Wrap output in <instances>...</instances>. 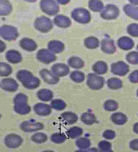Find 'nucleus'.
Here are the masks:
<instances>
[{"mask_svg":"<svg viewBox=\"0 0 138 152\" xmlns=\"http://www.w3.org/2000/svg\"><path fill=\"white\" fill-rule=\"evenodd\" d=\"M16 78L24 87L28 90L36 89L41 84L40 79L27 70L18 71L16 73Z\"/></svg>","mask_w":138,"mask_h":152,"instance_id":"obj_1","label":"nucleus"},{"mask_svg":"<svg viewBox=\"0 0 138 152\" xmlns=\"http://www.w3.org/2000/svg\"><path fill=\"white\" fill-rule=\"evenodd\" d=\"M28 97L23 93L18 94L14 98V110L20 115H27L31 112V107L28 104Z\"/></svg>","mask_w":138,"mask_h":152,"instance_id":"obj_2","label":"nucleus"},{"mask_svg":"<svg viewBox=\"0 0 138 152\" xmlns=\"http://www.w3.org/2000/svg\"><path fill=\"white\" fill-rule=\"evenodd\" d=\"M71 17L77 22L80 24H88L91 21L90 12L86 9L78 8L71 12Z\"/></svg>","mask_w":138,"mask_h":152,"instance_id":"obj_3","label":"nucleus"},{"mask_svg":"<svg viewBox=\"0 0 138 152\" xmlns=\"http://www.w3.org/2000/svg\"><path fill=\"white\" fill-rule=\"evenodd\" d=\"M36 29L42 33H47L53 28V24L50 18L45 16L38 17L34 22Z\"/></svg>","mask_w":138,"mask_h":152,"instance_id":"obj_4","label":"nucleus"},{"mask_svg":"<svg viewBox=\"0 0 138 152\" xmlns=\"http://www.w3.org/2000/svg\"><path fill=\"white\" fill-rule=\"evenodd\" d=\"M39 6L42 11L49 16L56 15L59 11L58 4L55 0H41Z\"/></svg>","mask_w":138,"mask_h":152,"instance_id":"obj_5","label":"nucleus"},{"mask_svg":"<svg viewBox=\"0 0 138 152\" xmlns=\"http://www.w3.org/2000/svg\"><path fill=\"white\" fill-rule=\"evenodd\" d=\"M0 36L6 41H15L19 36L18 29L10 25H3L0 26Z\"/></svg>","mask_w":138,"mask_h":152,"instance_id":"obj_6","label":"nucleus"},{"mask_svg":"<svg viewBox=\"0 0 138 152\" xmlns=\"http://www.w3.org/2000/svg\"><path fill=\"white\" fill-rule=\"evenodd\" d=\"M86 84L92 90H99L104 86L105 79L101 76H98L95 73H89L87 77Z\"/></svg>","mask_w":138,"mask_h":152,"instance_id":"obj_7","label":"nucleus"},{"mask_svg":"<svg viewBox=\"0 0 138 152\" xmlns=\"http://www.w3.org/2000/svg\"><path fill=\"white\" fill-rule=\"evenodd\" d=\"M119 14L120 11L117 6L109 4L101 11L100 16L106 20H113L116 19L119 16Z\"/></svg>","mask_w":138,"mask_h":152,"instance_id":"obj_8","label":"nucleus"},{"mask_svg":"<svg viewBox=\"0 0 138 152\" xmlns=\"http://www.w3.org/2000/svg\"><path fill=\"white\" fill-rule=\"evenodd\" d=\"M36 57L39 61L46 64L51 63L57 59L55 54L47 49H42L38 50Z\"/></svg>","mask_w":138,"mask_h":152,"instance_id":"obj_9","label":"nucleus"},{"mask_svg":"<svg viewBox=\"0 0 138 152\" xmlns=\"http://www.w3.org/2000/svg\"><path fill=\"white\" fill-rule=\"evenodd\" d=\"M44 125L43 123L37 122L34 120L25 121L21 123L20 129L23 132L27 133L36 132L44 129Z\"/></svg>","mask_w":138,"mask_h":152,"instance_id":"obj_10","label":"nucleus"},{"mask_svg":"<svg viewBox=\"0 0 138 152\" xmlns=\"http://www.w3.org/2000/svg\"><path fill=\"white\" fill-rule=\"evenodd\" d=\"M23 140L21 136L16 134H10L4 138V143L9 148H17L21 146Z\"/></svg>","mask_w":138,"mask_h":152,"instance_id":"obj_11","label":"nucleus"},{"mask_svg":"<svg viewBox=\"0 0 138 152\" xmlns=\"http://www.w3.org/2000/svg\"><path fill=\"white\" fill-rule=\"evenodd\" d=\"M129 66L123 61H119L111 65V72L115 75L124 76L129 72Z\"/></svg>","mask_w":138,"mask_h":152,"instance_id":"obj_12","label":"nucleus"},{"mask_svg":"<svg viewBox=\"0 0 138 152\" xmlns=\"http://www.w3.org/2000/svg\"><path fill=\"white\" fill-rule=\"evenodd\" d=\"M0 86L4 91L9 92H14L18 88V84L13 78H6L1 80L0 82Z\"/></svg>","mask_w":138,"mask_h":152,"instance_id":"obj_13","label":"nucleus"},{"mask_svg":"<svg viewBox=\"0 0 138 152\" xmlns=\"http://www.w3.org/2000/svg\"><path fill=\"white\" fill-rule=\"evenodd\" d=\"M39 75L44 82L49 85H55L59 82V78L55 75L52 71L43 69L39 71Z\"/></svg>","mask_w":138,"mask_h":152,"instance_id":"obj_14","label":"nucleus"},{"mask_svg":"<svg viewBox=\"0 0 138 152\" xmlns=\"http://www.w3.org/2000/svg\"><path fill=\"white\" fill-rule=\"evenodd\" d=\"M51 71L59 78L67 76L70 72V68L68 65L64 63H56L52 66Z\"/></svg>","mask_w":138,"mask_h":152,"instance_id":"obj_15","label":"nucleus"},{"mask_svg":"<svg viewBox=\"0 0 138 152\" xmlns=\"http://www.w3.org/2000/svg\"><path fill=\"white\" fill-rule=\"evenodd\" d=\"M34 111L37 115L45 117L51 114L52 108L47 104L42 102H38L34 106Z\"/></svg>","mask_w":138,"mask_h":152,"instance_id":"obj_16","label":"nucleus"},{"mask_svg":"<svg viewBox=\"0 0 138 152\" xmlns=\"http://www.w3.org/2000/svg\"><path fill=\"white\" fill-rule=\"evenodd\" d=\"M101 49L103 53L109 55L114 53L117 50L114 41L108 38H105L101 41Z\"/></svg>","mask_w":138,"mask_h":152,"instance_id":"obj_17","label":"nucleus"},{"mask_svg":"<svg viewBox=\"0 0 138 152\" xmlns=\"http://www.w3.org/2000/svg\"><path fill=\"white\" fill-rule=\"evenodd\" d=\"M19 44L22 49L29 52L34 51L37 48V44L35 41L28 37L22 38L20 41Z\"/></svg>","mask_w":138,"mask_h":152,"instance_id":"obj_18","label":"nucleus"},{"mask_svg":"<svg viewBox=\"0 0 138 152\" xmlns=\"http://www.w3.org/2000/svg\"><path fill=\"white\" fill-rule=\"evenodd\" d=\"M118 46L122 50H131L134 46V42L132 38L127 36H123L119 38L117 42Z\"/></svg>","mask_w":138,"mask_h":152,"instance_id":"obj_19","label":"nucleus"},{"mask_svg":"<svg viewBox=\"0 0 138 152\" xmlns=\"http://www.w3.org/2000/svg\"><path fill=\"white\" fill-rule=\"evenodd\" d=\"M6 58L9 63L16 64L20 63L22 60L21 53L17 50H9L6 53Z\"/></svg>","mask_w":138,"mask_h":152,"instance_id":"obj_20","label":"nucleus"},{"mask_svg":"<svg viewBox=\"0 0 138 152\" xmlns=\"http://www.w3.org/2000/svg\"><path fill=\"white\" fill-rule=\"evenodd\" d=\"M54 24L61 28H67L71 26L72 22L69 18L63 15H57L54 18Z\"/></svg>","mask_w":138,"mask_h":152,"instance_id":"obj_21","label":"nucleus"},{"mask_svg":"<svg viewBox=\"0 0 138 152\" xmlns=\"http://www.w3.org/2000/svg\"><path fill=\"white\" fill-rule=\"evenodd\" d=\"M47 48L51 52L55 53H62L65 49L64 43L58 40L51 41L47 44Z\"/></svg>","mask_w":138,"mask_h":152,"instance_id":"obj_22","label":"nucleus"},{"mask_svg":"<svg viewBox=\"0 0 138 152\" xmlns=\"http://www.w3.org/2000/svg\"><path fill=\"white\" fill-rule=\"evenodd\" d=\"M123 12L129 18L138 20V7L127 4L123 6Z\"/></svg>","mask_w":138,"mask_h":152,"instance_id":"obj_23","label":"nucleus"},{"mask_svg":"<svg viewBox=\"0 0 138 152\" xmlns=\"http://www.w3.org/2000/svg\"><path fill=\"white\" fill-rule=\"evenodd\" d=\"M37 96L42 102H49L53 98V92L47 88H42L37 92Z\"/></svg>","mask_w":138,"mask_h":152,"instance_id":"obj_24","label":"nucleus"},{"mask_svg":"<svg viewBox=\"0 0 138 152\" xmlns=\"http://www.w3.org/2000/svg\"><path fill=\"white\" fill-rule=\"evenodd\" d=\"M12 10V7L9 0H0V16L9 15Z\"/></svg>","mask_w":138,"mask_h":152,"instance_id":"obj_25","label":"nucleus"},{"mask_svg":"<svg viewBox=\"0 0 138 152\" xmlns=\"http://www.w3.org/2000/svg\"><path fill=\"white\" fill-rule=\"evenodd\" d=\"M111 120L115 125H123L127 121V117L125 114L121 112H117L112 114Z\"/></svg>","mask_w":138,"mask_h":152,"instance_id":"obj_26","label":"nucleus"},{"mask_svg":"<svg viewBox=\"0 0 138 152\" xmlns=\"http://www.w3.org/2000/svg\"><path fill=\"white\" fill-rule=\"evenodd\" d=\"M92 70L97 75H104L107 72L108 66L105 62L100 61L93 64Z\"/></svg>","mask_w":138,"mask_h":152,"instance_id":"obj_27","label":"nucleus"},{"mask_svg":"<svg viewBox=\"0 0 138 152\" xmlns=\"http://www.w3.org/2000/svg\"><path fill=\"white\" fill-rule=\"evenodd\" d=\"M68 64L70 67L73 69H80L84 66L85 63L80 57L73 56L68 59Z\"/></svg>","mask_w":138,"mask_h":152,"instance_id":"obj_28","label":"nucleus"},{"mask_svg":"<svg viewBox=\"0 0 138 152\" xmlns=\"http://www.w3.org/2000/svg\"><path fill=\"white\" fill-rule=\"evenodd\" d=\"M61 118L65 123L69 125H72L78 120V117L76 114L71 112H65L61 114Z\"/></svg>","mask_w":138,"mask_h":152,"instance_id":"obj_29","label":"nucleus"},{"mask_svg":"<svg viewBox=\"0 0 138 152\" xmlns=\"http://www.w3.org/2000/svg\"><path fill=\"white\" fill-rule=\"evenodd\" d=\"M83 123L87 125H91L97 122V118L95 115L91 112H85L80 117Z\"/></svg>","mask_w":138,"mask_h":152,"instance_id":"obj_30","label":"nucleus"},{"mask_svg":"<svg viewBox=\"0 0 138 152\" xmlns=\"http://www.w3.org/2000/svg\"><path fill=\"white\" fill-rule=\"evenodd\" d=\"M84 45L89 49H94L99 46V41L95 37H88L84 40Z\"/></svg>","mask_w":138,"mask_h":152,"instance_id":"obj_31","label":"nucleus"},{"mask_svg":"<svg viewBox=\"0 0 138 152\" xmlns=\"http://www.w3.org/2000/svg\"><path fill=\"white\" fill-rule=\"evenodd\" d=\"M88 8L92 12H101L104 8V4L100 0H90L88 3Z\"/></svg>","mask_w":138,"mask_h":152,"instance_id":"obj_32","label":"nucleus"},{"mask_svg":"<svg viewBox=\"0 0 138 152\" xmlns=\"http://www.w3.org/2000/svg\"><path fill=\"white\" fill-rule=\"evenodd\" d=\"M83 133V129L80 127L74 126L69 129L66 134L71 139H76L80 137Z\"/></svg>","mask_w":138,"mask_h":152,"instance_id":"obj_33","label":"nucleus"},{"mask_svg":"<svg viewBox=\"0 0 138 152\" xmlns=\"http://www.w3.org/2000/svg\"><path fill=\"white\" fill-rule=\"evenodd\" d=\"M107 86L112 90H118L122 88L123 82L118 78H111L108 79L107 82Z\"/></svg>","mask_w":138,"mask_h":152,"instance_id":"obj_34","label":"nucleus"},{"mask_svg":"<svg viewBox=\"0 0 138 152\" xmlns=\"http://www.w3.org/2000/svg\"><path fill=\"white\" fill-rule=\"evenodd\" d=\"M12 72V67L9 64L5 62H0V76L8 77Z\"/></svg>","mask_w":138,"mask_h":152,"instance_id":"obj_35","label":"nucleus"},{"mask_svg":"<svg viewBox=\"0 0 138 152\" xmlns=\"http://www.w3.org/2000/svg\"><path fill=\"white\" fill-rule=\"evenodd\" d=\"M50 106L57 111H62L64 110L66 107V103L64 100L60 99H55L53 100L51 102Z\"/></svg>","mask_w":138,"mask_h":152,"instance_id":"obj_36","label":"nucleus"},{"mask_svg":"<svg viewBox=\"0 0 138 152\" xmlns=\"http://www.w3.org/2000/svg\"><path fill=\"white\" fill-rule=\"evenodd\" d=\"M70 78L73 82L80 83L85 80V74L80 71H74L70 73Z\"/></svg>","mask_w":138,"mask_h":152,"instance_id":"obj_37","label":"nucleus"},{"mask_svg":"<svg viewBox=\"0 0 138 152\" xmlns=\"http://www.w3.org/2000/svg\"><path fill=\"white\" fill-rule=\"evenodd\" d=\"M31 140L36 143H45L47 140V135L43 133L38 132L32 135L31 137Z\"/></svg>","mask_w":138,"mask_h":152,"instance_id":"obj_38","label":"nucleus"},{"mask_svg":"<svg viewBox=\"0 0 138 152\" xmlns=\"http://www.w3.org/2000/svg\"><path fill=\"white\" fill-rule=\"evenodd\" d=\"M91 141L86 137H80L77 140L76 145L80 149H88L91 146Z\"/></svg>","mask_w":138,"mask_h":152,"instance_id":"obj_39","label":"nucleus"},{"mask_svg":"<svg viewBox=\"0 0 138 152\" xmlns=\"http://www.w3.org/2000/svg\"><path fill=\"white\" fill-rule=\"evenodd\" d=\"M51 141L55 143L61 144L64 142L66 140V137L64 133H55L51 135L50 137Z\"/></svg>","mask_w":138,"mask_h":152,"instance_id":"obj_40","label":"nucleus"},{"mask_svg":"<svg viewBox=\"0 0 138 152\" xmlns=\"http://www.w3.org/2000/svg\"><path fill=\"white\" fill-rule=\"evenodd\" d=\"M104 108L107 111H115L118 108V104L113 100H108L104 104Z\"/></svg>","mask_w":138,"mask_h":152,"instance_id":"obj_41","label":"nucleus"},{"mask_svg":"<svg viewBox=\"0 0 138 152\" xmlns=\"http://www.w3.org/2000/svg\"><path fill=\"white\" fill-rule=\"evenodd\" d=\"M126 59L131 64H138V52L132 51L128 53L126 56Z\"/></svg>","mask_w":138,"mask_h":152,"instance_id":"obj_42","label":"nucleus"},{"mask_svg":"<svg viewBox=\"0 0 138 152\" xmlns=\"http://www.w3.org/2000/svg\"><path fill=\"white\" fill-rule=\"evenodd\" d=\"M128 34L134 37H138V24L132 23L127 26Z\"/></svg>","mask_w":138,"mask_h":152,"instance_id":"obj_43","label":"nucleus"},{"mask_svg":"<svg viewBox=\"0 0 138 152\" xmlns=\"http://www.w3.org/2000/svg\"><path fill=\"white\" fill-rule=\"evenodd\" d=\"M98 148L99 151L110 150L112 149V144L107 141H101L98 143Z\"/></svg>","mask_w":138,"mask_h":152,"instance_id":"obj_44","label":"nucleus"},{"mask_svg":"<svg viewBox=\"0 0 138 152\" xmlns=\"http://www.w3.org/2000/svg\"><path fill=\"white\" fill-rule=\"evenodd\" d=\"M103 137H105L107 140H112L115 137L116 134L115 131H113L112 130H110V129H108V130H106L105 132L103 133Z\"/></svg>","mask_w":138,"mask_h":152,"instance_id":"obj_45","label":"nucleus"},{"mask_svg":"<svg viewBox=\"0 0 138 152\" xmlns=\"http://www.w3.org/2000/svg\"><path fill=\"white\" fill-rule=\"evenodd\" d=\"M129 81L133 84L138 83V70L133 71L129 77Z\"/></svg>","mask_w":138,"mask_h":152,"instance_id":"obj_46","label":"nucleus"},{"mask_svg":"<svg viewBox=\"0 0 138 152\" xmlns=\"http://www.w3.org/2000/svg\"><path fill=\"white\" fill-rule=\"evenodd\" d=\"M129 147L132 150L138 151V139L131 141L129 143Z\"/></svg>","mask_w":138,"mask_h":152,"instance_id":"obj_47","label":"nucleus"},{"mask_svg":"<svg viewBox=\"0 0 138 152\" xmlns=\"http://www.w3.org/2000/svg\"><path fill=\"white\" fill-rule=\"evenodd\" d=\"M74 152H98V149L96 148H91L88 149H79Z\"/></svg>","mask_w":138,"mask_h":152,"instance_id":"obj_48","label":"nucleus"},{"mask_svg":"<svg viewBox=\"0 0 138 152\" xmlns=\"http://www.w3.org/2000/svg\"><path fill=\"white\" fill-rule=\"evenodd\" d=\"M6 44L4 42L0 39V53H3L4 51V50H6Z\"/></svg>","mask_w":138,"mask_h":152,"instance_id":"obj_49","label":"nucleus"},{"mask_svg":"<svg viewBox=\"0 0 138 152\" xmlns=\"http://www.w3.org/2000/svg\"><path fill=\"white\" fill-rule=\"evenodd\" d=\"M57 3H59L62 5H65L69 3L70 0H56Z\"/></svg>","mask_w":138,"mask_h":152,"instance_id":"obj_50","label":"nucleus"},{"mask_svg":"<svg viewBox=\"0 0 138 152\" xmlns=\"http://www.w3.org/2000/svg\"><path fill=\"white\" fill-rule=\"evenodd\" d=\"M133 131L138 134V123H135L133 126Z\"/></svg>","mask_w":138,"mask_h":152,"instance_id":"obj_51","label":"nucleus"},{"mask_svg":"<svg viewBox=\"0 0 138 152\" xmlns=\"http://www.w3.org/2000/svg\"><path fill=\"white\" fill-rule=\"evenodd\" d=\"M129 1L133 5H138V0H129Z\"/></svg>","mask_w":138,"mask_h":152,"instance_id":"obj_52","label":"nucleus"},{"mask_svg":"<svg viewBox=\"0 0 138 152\" xmlns=\"http://www.w3.org/2000/svg\"><path fill=\"white\" fill-rule=\"evenodd\" d=\"M24 1L28 2H30V3H34V2H36V1H37L38 0H24Z\"/></svg>","mask_w":138,"mask_h":152,"instance_id":"obj_53","label":"nucleus"},{"mask_svg":"<svg viewBox=\"0 0 138 152\" xmlns=\"http://www.w3.org/2000/svg\"><path fill=\"white\" fill-rule=\"evenodd\" d=\"M99 152H113L112 151V149H110V150H108V151H99Z\"/></svg>","mask_w":138,"mask_h":152,"instance_id":"obj_54","label":"nucleus"},{"mask_svg":"<svg viewBox=\"0 0 138 152\" xmlns=\"http://www.w3.org/2000/svg\"><path fill=\"white\" fill-rule=\"evenodd\" d=\"M42 152H55L54 151H49V150H47V151H43Z\"/></svg>","mask_w":138,"mask_h":152,"instance_id":"obj_55","label":"nucleus"},{"mask_svg":"<svg viewBox=\"0 0 138 152\" xmlns=\"http://www.w3.org/2000/svg\"><path fill=\"white\" fill-rule=\"evenodd\" d=\"M1 118H2V115H1V114L0 113V119H1Z\"/></svg>","mask_w":138,"mask_h":152,"instance_id":"obj_56","label":"nucleus"},{"mask_svg":"<svg viewBox=\"0 0 138 152\" xmlns=\"http://www.w3.org/2000/svg\"><path fill=\"white\" fill-rule=\"evenodd\" d=\"M137 96L138 97V90H137Z\"/></svg>","mask_w":138,"mask_h":152,"instance_id":"obj_57","label":"nucleus"},{"mask_svg":"<svg viewBox=\"0 0 138 152\" xmlns=\"http://www.w3.org/2000/svg\"><path fill=\"white\" fill-rule=\"evenodd\" d=\"M137 50H138V45H137Z\"/></svg>","mask_w":138,"mask_h":152,"instance_id":"obj_58","label":"nucleus"}]
</instances>
